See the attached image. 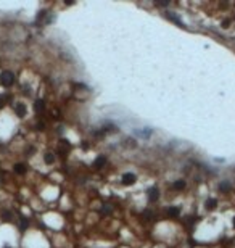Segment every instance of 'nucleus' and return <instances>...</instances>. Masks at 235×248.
Returning <instances> with one entry per match:
<instances>
[{
	"instance_id": "f257e3e1",
	"label": "nucleus",
	"mask_w": 235,
	"mask_h": 248,
	"mask_svg": "<svg viewBox=\"0 0 235 248\" xmlns=\"http://www.w3.org/2000/svg\"><path fill=\"white\" fill-rule=\"evenodd\" d=\"M0 82H2V85H5V87H10V85H13V82H15V74L10 73V71H3V73L0 74Z\"/></svg>"
},
{
	"instance_id": "f03ea898",
	"label": "nucleus",
	"mask_w": 235,
	"mask_h": 248,
	"mask_svg": "<svg viewBox=\"0 0 235 248\" xmlns=\"http://www.w3.org/2000/svg\"><path fill=\"white\" fill-rule=\"evenodd\" d=\"M135 174H132V172H126L124 176H122V184L124 185H132V184L135 182Z\"/></svg>"
},
{
	"instance_id": "7ed1b4c3",
	"label": "nucleus",
	"mask_w": 235,
	"mask_h": 248,
	"mask_svg": "<svg viewBox=\"0 0 235 248\" xmlns=\"http://www.w3.org/2000/svg\"><path fill=\"white\" fill-rule=\"evenodd\" d=\"M148 198H150V202H156L160 198V190L156 187H151L148 190Z\"/></svg>"
},
{
	"instance_id": "20e7f679",
	"label": "nucleus",
	"mask_w": 235,
	"mask_h": 248,
	"mask_svg": "<svg viewBox=\"0 0 235 248\" xmlns=\"http://www.w3.org/2000/svg\"><path fill=\"white\" fill-rule=\"evenodd\" d=\"M15 113H16L19 118H23V116L26 115V106L23 105V103H16V105H15Z\"/></svg>"
},
{
	"instance_id": "39448f33",
	"label": "nucleus",
	"mask_w": 235,
	"mask_h": 248,
	"mask_svg": "<svg viewBox=\"0 0 235 248\" xmlns=\"http://www.w3.org/2000/svg\"><path fill=\"white\" fill-rule=\"evenodd\" d=\"M105 163H106V158H105V156H98V158L95 160L94 166L97 168V169H100V168H103V166H105Z\"/></svg>"
},
{
	"instance_id": "423d86ee",
	"label": "nucleus",
	"mask_w": 235,
	"mask_h": 248,
	"mask_svg": "<svg viewBox=\"0 0 235 248\" xmlns=\"http://www.w3.org/2000/svg\"><path fill=\"white\" fill-rule=\"evenodd\" d=\"M168 214L171 216V218H177V216L180 214V210H179L177 206H171L168 210Z\"/></svg>"
},
{
	"instance_id": "0eeeda50",
	"label": "nucleus",
	"mask_w": 235,
	"mask_h": 248,
	"mask_svg": "<svg viewBox=\"0 0 235 248\" xmlns=\"http://www.w3.org/2000/svg\"><path fill=\"white\" fill-rule=\"evenodd\" d=\"M205 206H206V210H214V208L217 206V202L214 198H209V200H206Z\"/></svg>"
},
{
	"instance_id": "6e6552de",
	"label": "nucleus",
	"mask_w": 235,
	"mask_h": 248,
	"mask_svg": "<svg viewBox=\"0 0 235 248\" xmlns=\"http://www.w3.org/2000/svg\"><path fill=\"white\" fill-rule=\"evenodd\" d=\"M15 172H16V174H24L26 172V166L24 164H21V163H18V164H15Z\"/></svg>"
},
{
	"instance_id": "1a4fd4ad",
	"label": "nucleus",
	"mask_w": 235,
	"mask_h": 248,
	"mask_svg": "<svg viewBox=\"0 0 235 248\" xmlns=\"http://www.w3.org/2000/svg\"><path fill=\"white\" fill-rule=\"evenodd\" d=\"M176 190H182V188H185V180H182V179H179L174 182V185H172Z\"/></svg>"
},
{
	"instance_id": "9d476101",
	"label": "nucleus",
	"mask_w": 235,
	"mask_h": 248,
	"mask_svg": "<svg viewBox=\"0 0 235 248\" xmlns=\"http://www.w3.org/2000/svg\"><path fill=\"white\" fill-rule=\"evenodd\" d=\"M43 160H45V163L47 164H52L55 161V156H53V153H45V156H43Z\"/></svg>"
},
{
	"instance_id": "9b49d317",
	"label": "nucleus",
	"mask_w": 235,
	"mask_h": 248,
	"mask_svg": "<svg viewBox=\"0 0 235 248\" xmlns=\"http://www.w3.org/2000/svg\"><path fill=\"white\" fill-rule=\"evenodd\" d=\"M219 190L221 192H229L230 190V184L229 182H222L221 185H219Z\"/></svg>"
},
{
	"instance_id": "f8f14e48",
	"label": "nucleus",
	"mask_w": 235,
	"mask_h": 248,
	"mask_svg": "<svg viewBox=\"0 0 235 248\" xmlns=\"http://www.w3.org/2000/svg\"><path fill=\"white\" fill-rule=\"evenodd\" d=\"M166 16H168V18L171 19V21H176L177 24H182V21H180V19H179V18L176 16V15H171V13H168V15H166ZM182 26H184V24H182Z\"/></svg>"
},
{
	"instance_id": "ddd939ff",
	"label": "nucleus",
	"mask_w": 235,
	"mask_h": 248,
	"mask_svg": "<svg viewBox=\"0 0 235 248\" xmlns=\"http://www.w3.org/2000/svg\"><path fill=\"white\" fill-rule=\"evenodd\" d=\"M43 100H37L35 102V111H41V110H43Z\"/></svg>"
},
{
	"instance_id": "4468645a",
	"label": "nucleus",
	"mask_w": 235,
	"mask_h": 248,
	"mask_svg": "<svg viewBox=\"0 0 235 248\" xmlns=\"http://www.w3.org/2000/svg\"><path fill=\"white\" fill-rule=\"evenodd\" d=\"M27 226H29V221L26 218H21V229H26Z\"/></svg>"
},
{
	"instance_id": "2eb2a0df",
	"label": "nucleus",
	"mask_w": 235,
	"mask_h": 248,
	"mask_svg": "<svg viewBox=\"0 0 235 248\" xmlns=\"http://www.w3.org/2000/svg\"><path fill=\"white\" fill-rule=\"evenodd\" d=\"M143 216L147 218V221H150V219H151V213L150 211H145V213H143Z\"/></svg>"
},
{
	"instance_id": "dca6fc26",
	"label": "nucleus",
	"mask_w": 235,
	"mask_h": 248,
	"mask_svg": "<svg viewBox=\"0 0 235 248\" xmlns=\"http://www.w3.org/2000/svg\"><path fill=\"white\" fill-rule=\"evenodd\" d=\"M45 13H47V11H41V13L37 15V19H42L43 16H45Z\"/></svg>"
},
{
	"instance_id": "f3484780",
	"label": "nucleus",
	"mask_w": 235,
	"mask_h": 248,
	"mask_svg": "<svg viewBox=\"0 0 235 248\" xmlns=\"http://www.w3.org/2000/svg\"><path fill=\"white\" fill-rule=\"evenodd\" d=\"M3 108V98H0V110Z\"/></svg>"
},
{
	"instance_id": "a211bd4d",
	"label": "nucleus",
	"mask_w": 235,
	"mask_h": 248,
	"mask_svg": "<svg viewBox=\"0 0 235 248\" xmlns=\"http://www.w3.org/2000/svg\"><path fill=\"white\" fill-rule=\"evenodd\" d=\"M232 224H234V229H235V218H234V221H232Z\"/></svg>"
}]
</instances>
